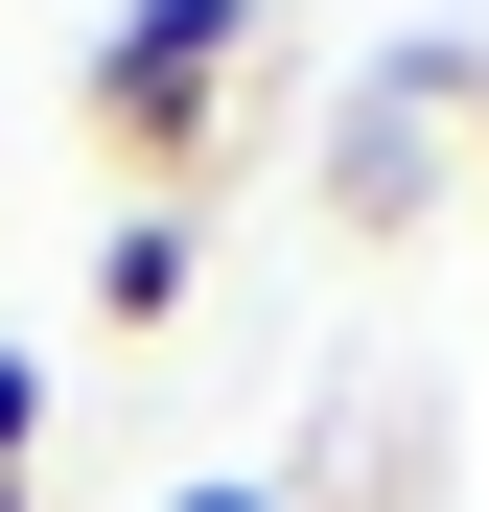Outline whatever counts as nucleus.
Wrapping results in <instances>:
<instances>
[{
    "label": "nucleus",
    "instance_id": "obj_5",
    "mask_svg": "<svg viewBox=\"0 0 489 512\" xmlns=\"http://www.w3.org/2000/svg\"><path fill=\"white\" fill-rule=\"evenodd\" d=\"M163 512H280V489H257V466H187V489H163Z\"/></svg>",
    "mask_w": 489,
    "mask_h": 512
},
{
    "label": "nucleus",
    "instance_id": "obj_7",
    "mask_svg": "<svg viewBox=\"0 0 489 512\" xmlns=\"http://www.w3.org/2000/svg\"><path fill=\"white\" fill-rule=\"evenodd\" d=\"M0 512H24V489H0Z\"/></svg>",
    "mask_w": 489,
    "mask_h": 512
},
{
    "label": "nucleus",
    "instance_id": "obj_2",
    "mask_svg": "<svg viewBox=\"0 0 489 512\" xmlns=\"http://www.w3.org/2000/svg\"><path fill=\"white\" fill-rule=\"evenodd\" d=\"M466 117H489V47H373L350 117H326V210H350V233H420L443 163H466Z\"/></svg>",
    "mask_w": 489,
    "mask_h": 512
},
{
    "label": "nucleus",
    "instance_id": "obj_3",
    "mask_svg": "<svg viewBox=\"0 0 489 512\" xmlns=\"http://www.w3.org/2000/svg\"><path fill=\"white\" fill-rule=\"evenodd\" d=\"M187 280H210L187 210H117V233H94V326H187Z\"/></svg>",
    "mask_w": 489,
    "mask_h": 512
},
{
    "label": "nucleus",
    "instance_id": "obj_4",
    "mask_svg": "<svg viewBox=\"0 0 489 512\" xmlns=\"http://www.w3.org/2000/svg\"><path fill=\"white\" fill-rule=\"evenodd\" d=\"M24 466H47V373L0 350V489H24Z\"/></svg>",
    "mask_w": 489,
    "mask_h": 512
},
{
    "label": "nucleus",
    "instance_id": "obj_1",
    "mask_svg": "<svg viewBox=\"0 0 489 512\" xmlns=\"http://www.w3.org/2000/svg\"><path fill=\"white\" fill-rule=\"evenodd\" d=\"M257 24H280V0H117V24H94V94H70V117H94V163H117L140 210H187V163L233 140Z\"/></svg>",
    "mask_w": 489,
    "mask_h": 512
},
{
    "label": "nucleus",
    "instance_id": "obj_6",
    "mask_svg": "<svg viewBox=\"0 0 489 512\" xmlns=\"http://www.w3.org/2000/svg\"><path fill=\"white\" fill-rule=\"evenodd\" d=\"M466 163H489V117H466Z\"/></svg>",
    "mask_w": 489,
    "mask_h": 512
}]
</instances>
